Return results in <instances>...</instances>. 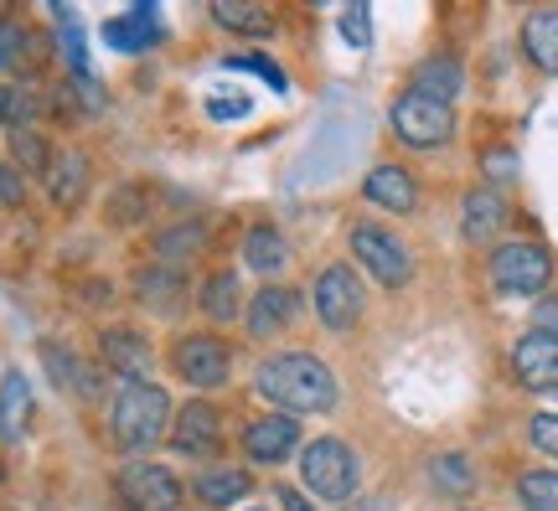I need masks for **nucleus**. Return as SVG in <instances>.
Returning a JSON list of instances; mask_svg holds the SVG:
<instances>
[{
	"instance_id": "10",
	"label": "nucleus",
	"mask_w": 558,
	"mask_h": 511,
	"mask_svg": "<svg viewBox=\"0 0 558 511\" xmlns=\"http://www.w3.org/2000/svg\"><path fill=\"white\" fill-rule=\"evenodd\" d=\"M171 450L186 454V460H207V454L222 450V413L207 398H192V403L177 409V418H171Z\"/></svg>"
},
{
	"instance_id": "31",
	"label": "nucleus",
	"mask_w": 558,
	"mask_h": 511,
	"mask_svg": "<svg viewBox=\"0 0 558 511\" xmlns=\"http://www.w3.org/2000/svg\"><path fill=\"white\" fill-rule=\"evenodd\" d=\"M518 501L522 511H558V471H522Z\"/></svg>"
},
{
	"instance_id": "41",
	"label": "nucleus",
	"mask_w": 558,
	"mask_h": 511,
	"mask_svg": "<svg viewBox=\"0 0 558 511\" xmlns=\"http://www.w3.org/2000/svg\"><path fill=\"white\" fill-rule=\"evenodd\" d=\"M279 511H316V507H311L295 486H279Z\"/></svg>"
},
{
	"instance_id": "24",
	"label": "nucleus",
	"mask_w": 558,
	"mask_h": 511,
	"mask_svg": "<svg viewBox=\"0 0 558 511\" xmlns=\"http://www.w3.org/2000/svg\"><path fill=\"white\" fill-rule=\"evenodd\" d=\"M135 295L145 300L150 311L177 315V305L186 300V284H181L177 269H166V264H156V269H140V275H135Z\"/></svg>"
},
{
	"instance_id": "37",
	"label": "nucleus",
	"mask_w": 558,
	"mask_h": 511,
	"mask_svg": "<svg viewBox=\"0 0 558 511\" xmlns=\"http://www.w3.org/2000/svg\"><path fill=\"white\" fill-rule=\"evenodd\" d=\"M527 439H533V450L558 460V413H538L533 424H527Z\"/></svg>"
},
{
	"instance_id": "42",
	"label": "nucleus",
	"mask_w": 558,
	"mask_h": 511,
	"mask_svg": "<svg viewBox=\"0 0 558 511\" xmlns=\"http://www.w3.org/2000/svg\"><path fill=\"white\" fill-rule=\"evenodd\" d=\"M486 166H492V177H512V150H492Z\"/></svg>"
},
{
	"instance_id": "13",
	"label": "nucleus",
	"mask_w": 558,
	"mask_h": 511,
	"mask_svg": "<svg viewBox=\"0 0 558 511\" xmlns=\"http://www.w3.org/2000/svg\"><path fill=\"white\" fill-rule=\"evenodd\" d=\"M41 362H47L52 382H58L68 398H83V403H99L104 398V367H88L73 346H62V341H41Z\"/></svg>"
},
{
	"instance_id": "28",
	"label": "nucleus",
	"mask_w": 558,
	"mask_h": 511,
	"mask_svg": "<svg viewBox=\"0 0 558 511\" xmlns=\"http://www.w3.org/2000/svg\"><path fill=\"white\" fill-rule=\"evenodd\" d=\"M202 243H207V228H202V222H177V228H166V233L156 238V264L177 269L181 258H192Z\"/></svg>"
},
{
	"instance_id": "38",
	"label": "nucleus",
	"mask_w": 558,
	"mask_h": 511,
	"mask_svg": "<svg viewBox=\"0 0 558 511\" xmlns=\"http://www.w3.org/2000/svg\"><path fill=\"white\" fill-rule=\"evenodd\" d=\"M533 336H543V341H554L558 346V295L538 300V311H533Z\"/></svg>"
},
{
	"instance_id": "9",
	"label": "nucleus",
	"mask_w": 558,
	"mask_h": 511,
	"mask_svg": "<svg viewBox=\"0 0 558 511\" xmlns=\"http://www.w3.org/2000/svg\"><path fill=\"white\" fill-rule=\"evenodd\" d=\"M311 300H316V315H320V326L326 331H337L347 336L352 326L362 320V279L347 269V264H326L316 275V290H311Z\"/></svg>"
},
{
	"instance_id": "4",
	"label": "nucleus",
	"mask_w": 558,
	"mask_h": 511,
	"mask_svg": "<svg viewBox=\"0 0 558 511\" xmlns=\"http://www.w3.org/2000/svg\"><path fill=\"white\" fill-rule=\"evenodd\" d=\"M554 284V254L543 243H527V238H512L492 254V290L512 300L543 295Z\"/></svg>"
},
{
	"instance_id": "18",
	"label": "nucleus",
	"mask_w": 558,
	"mask_h": 511,
	"mask_svg": "<svg viewBox=\"0 0 558 511\" xmlns=\"http://www.w3.org/2000/svg\"><path fill=\"white\" fill-rule=\"evenodd\" d=\"M362 197L383 207V212H414L418 207V181L403 166H378L373 177L362 181Z\"/></svg>"
},
{
	"instance_id": "14",
	"label": "nucleus",
	"mask_w": 558,
	"mask_h": 511,
	"mask_svg": "<svg viewBox=\"0 0 558 511\" xmlns=\"http://www.w3.org/2000/svg\"><path fill=\"white\" fill-rule=\"evenodd\" d=\"M501 228H507V197H501L497 186H476L471 197L460 202V238H465L471 248L497 243Z\"/></svg>"
},
{
	"instance_id": "30",
	"label": "nucleus",
	"mask_w": 558,
	"mask_h": 511,
	"mask_svg": "<svg viewBox=\"0 0 558 511\" xmlns=\"http://www.w3.org/2000/svg\"><path fill=\"white\" fill-rule=\"evenodd\" d=\"M213 21L228 26V32L269 37V11H264V5H248V0H218V5H213Z\"/></svg>"
},
{
	"instance_id": "17",
	"label": "nucleus",
	"mask_w": 558,
	"mask_h": 511,
	"mask_svg": "<svg viewBox=\"0 0 558 511\" xmlns=\"http://www.w3.org/2000/svg\"><path fill=\"white\" fill-rule=\"evenodd\" d=\"M295 315H300V295L290 284H264L259 295H254V305H248V336L269 341L275 331L295 326Z\"/></svg>"
},
{
	"instance_id": "5",
	"label": "nucleus",
	"mask_w": 558,
	"mask_h": 511,
	"mask_svg": "<svg viewBox=\"0 0 558 511\" xmlns=\"http://www.w3.org/2000/svg\"><path fill=\"white\" fill-rule=\"evenodd\" d=\"M347 243H352V258L362 264V275L373 284H383V290H403L414 279V258L403 248V238H393L378 222H357Z\"/></svg>"
},
{
	"instance_id": "20",
	"label": "nucleus",
	"mask_w": 558,
	"mask_h": 511,
	"mask_svg": "<svg viewBox=\"0 0 558 511\" xmlns=\"http://www.w3.org/2000/svg\"><path fill=\"white\" fill-rule=\"evenodd\" d=\"M522 52L543 78H558V11H533L522 21Z\"/></svg>"
},
{
	"instance_id": "40",
	"label": "nucleus",
	"mask_w": 558,
	"mask_h": 511,
	"mask_svg": "<svg viewBox=\"0 0 558 511\" xmlns=\"http://www.w3.org/2000/svg\"><path fill=\"white\" fill-rule=\"evenodd\" d=\"M21 197H26V186H21V177L0 160V207H21Z\"/></svg>"
},
{
	"instance_id": "34",
	"label": "nucleus",
	"mask_w": 558,
	"mask_h": 511,
	"mask_svg": "<svg viewBox=\"0 0 558 511\" xmlns=\"http://www.w3.org/2000/svg\"><path fill=\"white\" fill-rule=\"evenodd\" d=\"M32 52V32L21 21H5L0 16V73H16L21 62Z\"/></svg>"
},
{
	"instance_id": "19",
	"label": "nucleus",
	"mask_w": 558,
	"mask_h": 511,
	"mask_svg": "<svg viewBox=\"0 0 558 511\" xmlns=\"http://www.w3.org/2000/svg\"><path fill=\"white\" fill-rule=\"evenodd\" d=\"M41 181H47V197L58 202V207H78V202L88 197V156H78V150H58Z\"/></svg>"
},
{
	"instance_id": "8",
	"label": "nucleus",
	"mask_w": 558,
	"mask_h": 511,
	"mask_svg": "<svg viewBox=\"0 0 558 511\" xmlns=\"http://www.w3.org/2000/svg\"><path fill=\"white\" fill-rule=\"evenodd\" d=\"M171 367H177L181 382H192L197 393H207V388H222V382H228L233 346L218 341V336H207V331L177 336V346H171Z\"/></svg>"
},
{
	"instance_id": "21",
	"label": "nucleus",
	"mask_w": 558,
	"mask_h": 511,
	"mask_svg": "<svg viewBox=\"0 0 558 511\" xmlns=\"http://www.w3.org/2000/svg\"><path fill=\"white\" fill-rule=\"evenodd\" d=\"M460 88H465V68H460V58H450V52H435V58H424L414 68V94H424V99L450 104Z\"/></svg>"
},
{
	"instance_id": "23",
	"label": "nucleus",
	"mask_w": 558,
	"mask_h": 511,
	"mask_svg": "<svg viewBox=\"0 0 558 511\" xmlns=\"http://www.w3.org/2000/svg\"><path fill=\"white\" fill-rule=\"evenodd\" d=\"M284 233H279L275 222H254L248 233H243V264L254 269V275H279L284 269Z\"/></svg>"
},
{
	"instance_id": "6",
	"label": "nucleus",
	"mask_w": 558,
	"mask_h": 511,
	"mask_svg": "<svg viewBox=\"0 0 558 511\" xmlns=\"http://www.w3.org/2000/svg\"><path fill=\"white\" fill-rule=\"evenodd\" d=\"M388 124H393V135H399L409 150H435V145H445V139L456 135V114H450V104L424 99V94H414V88L393 99Z\"/></svg>"
},
{
	"instance_id": "1",
	"label": "nucleus",
	"mask_w": 558,
	"mask_h": 511,
	"mask_svg": "<svg viewBox=\"0 0 558 511\" xmlns=\"http://www.w3.org/2000/svg\"><path fill=\"white\" fill-rule=\"evenodd\" d=\"M254 388H259L264 403L284 409L290 418H300V413H331L337 409V398H341L337 373H331L320 356H311V352L264 356Z\"/></svg>"
},
{
	"instance_id": "12",
	"label": "nucleus",
	"mask_w": 558,
	"mask_h": 511,
	"mask_svg": "<svg viewBox=\"0 0 558 511\" xmlns=\"http://www.w3.org/2000/svg\"><path fill=\"white\" fill-rule=\"evenodd\" d=\"M295 450H300V418H290V413H264V418H254L243 429V454L254 465H279Z\"/></svg>"
},
{
	"instance_id": "26",
	"label": "nucleus",
	"mask_w": 558,
	"mask_h": 511,
	"mask_svg": "<svg viewBox=\"0 0 558 511\" xmlns=\"http://www.w3.org/2000/svg\"><path fill=\"white\" fill-rule=\"evenodd\" d=\"M429 486H435L439 496H471L476 491V471H471V460L465 454H456V450H445V454H435L429 460Z\"/></svg>"
},
{
	"instance_id": "32",
	"label": "nucleus",
	"mask_w": 558,
	"mask_h": 511,
	"mask_svg": "<svg viewBox=\"0 0 558 511\" xmlns=\"http://www.w3.org/2000/svg\"><path fill=\"white\" fill-rule=\"evenodd\" d=\"M11 160H16L21 171H32V177H47L52 145H47V135H37V130H11Z\"/></svg>"
},
{
	"instance_id": "35",
	"label": "nucleus",
	"mask_w": 558,
	"mask_h": 511,
	"mask_svg": "<svg viewBox=\"0 0 558 511\" xmlns=\"http://www.w3.org/2000/svg\"><path fill=\"white\" fill-rule=\"evenodd\" d=\"M228 68H233V73H259V78L269 83L275 94H290V78H284V68H279V62H269L264 52H233V58H228Z\"/></svg>"
},
{
	"instance_id": "15",
	"label": "nucleus",
	"mask_w": 558,
	"mask_h": 511,
	"mask_svg": "<svg viewBox=\"0 0 558 511\" xmlns=\"http://www.w3.org/2000/svg\"><path fill=\"white\" fill-rule=\"evenodd\" d=\"M160 41V11L156 5H130L124 16H109L104 21V47L109 52H150Z\"/></svg>"
},
{
	"instance_id": "2",
	"label": "nucleus",
	"mask_w": 558,
	"mask_h": 511,
	"mask_svg": "<svg viewBox=\"0 0 558 511\" xmlns=\"http://www.w3.org/2000/svg\"><path fill=\"white\" fill-rule=\"evenodd\" d=\"M171 393L160 382H124L114 393V409H109V429L124 450H156L160 439L171 434Z\"/></svg>"
},
{
	"instance_id": "29",
	"label": "nucleus",
	"mask_w": 558,
	"mask_h": 511,
	"mask_svg": "<svg viewBox=\"0 0 558 511\" xmlns=\"http://www.w3.org/2000/svg\"><path fill=\"white\" fill-rule=\"evenodd\" d=\"M239 305H243V290L233 269H222V275H213L202 284V311L213 315V320H239Z\"/></svg>"
},
{
	"instance_id": "3",
	"label": "nucleus",
	"mask_w": 558,
	"mask_h": 511,
	"mask_svg": "<svg viewBox=\"0 0 558 511\" xmlns=\"http://www.w3.org/2000/svg\"><path fill=\"white\" fill-rule=\"evenodd\" d=\"M300 475H305V491L326 501V507H341L357 491V454L347 439H311L300 450Z\"/></svg>"
},
{
	"instance_id": "36",
	"label": "nucleus",
	"mask_w": 558,
	"mask_h": 511,
	"mask_svg": "<svg viewBox=\"0 0 558 511\" xmlns=\"http://www.w3.org/2000/svg\"><path fill=\"white\" fill-rule=\"evenodd\" d=\"M341 37H347V47H367L373 41V11L367 5H341Z\"/></svg>"
},
{
	"instance_id": "7",
	"label": "nucleus",
	"mask_w": 558,
	"mask_h": 511,
	"mask_svg": "<svg viewBox=\"0 0 558 511\" xmlns=\"http://www.w3.org/2000/svg\"><path fill=\"white\" fill-rule=\"evenodd\" d=\"M114 501L124 511H177L181 507V480L156 460H135L114 475Z\"/></svg>"
},
{
	"instance_id": "33",
	"label": "nucleus",
	"mask_w": 558,
	"mask_h": 511,
	"mask_svg": "<svg viewBox=\"0 0 558 511\" xmlns=\"http://www.w3.org/2000/svg\"><path fill=\"white\" fill-rule=\"evenodd\" d=\"M32 119H37V94L0 88V130H32Z\"/></svg>"
},
{
	"instance_id": "39",
	"label": "nucleus",
	"mask_w": 558,
	"mask_h": 511,
	"mask_svg": "<svg viewBox=\"0 0 558 511\" xmlns=\"http://www.w3.org/2000/svg\"><path fill=\"white\" fill-rule=\"evenodd\" d=\"M243 114H248V99H207V119H218V124H233Z\"/></svg>"
},
{
	"instance_id": "16",
	"label": "nucleus",
	"mask_w": 558,
	"mask_h": 511,
	"mask_svg": "<svg viewBox=\"0 0 558 511\" xmlns=\"http://www.w3.org/2000/svg\"><path fill=\"white\" fill-rule=\"evenodd\" d=\"M512 377L527 393H554L558 388V346L543 336H522L512 346Z\"/></svg>"
},
{
	"instance_id": "25",
	"label": "nucleus",
	"mask_w": 558,
	"mask_h": 511,
	"mask_svg": "<svg viewBox=\"0 0 558 511\" xmlns=\"http://www.w3.org/2000/svg\"><path fill=\"white\" fill-rule=\"evenodd\" d=\"M192 491H197L202 507H239L243 496L254 491V480H248V471H202L197 480H192Z\"/></svg>"
},
{
	"instance_id": "27",
	"label": "nucleus",
	"mask_w": 558,
	"mask_h": 511,
	"mask_svg": "<svg viewBox=\"0 0 558 511\" xmlns=\"http://www.w3.org/2000/svg\"><path fill=\"white\" fill-rule=\"evenodd\" d=\"M150 212H156V186H150V181H130V186H120L114 202H109V222H114V228H135V222H145Z\"/></svg>"
},
{
	"instance_id": "11",
	"label": "nucleus",
	"mask_w": 558,
	"mask_h": 511,
	"mask_svg": "<svg viewBox=\"0 0 558 511\" xmlns=\"http://www.w3.org/2000/svg\"><path fill=\"white\" fill-rule=\"evenodd\" d=\"M99 356H104V373L120 377V388L124 382H150V341L135 326H109L99 336Z\"/></svg>"
},
{
	"instance_id": "22",
	"label": "nucleus",
	"mask_w": 558,
	"mask_h": 511,
	"mask_svg": "<svg viewBox=\"0 0 558 511\" xmlns=\"http://www.w3.org/2000/svg\"><path fill=\"white\" fill-rule=\"evenodd\" d=\"M26 424H32V382L21 373H5L0 377V439L16 445Z\"/></svg>"
}]
</instances>
